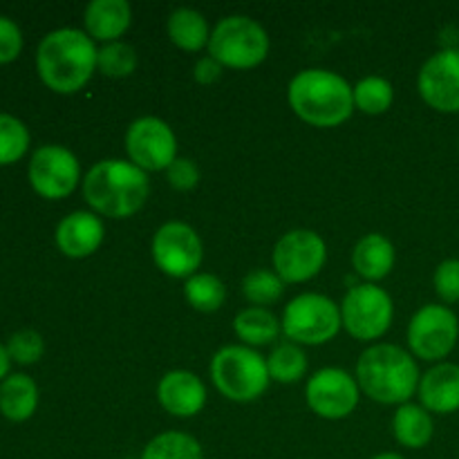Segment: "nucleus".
I'll return each instance as SVG.
<instances>
[{
    "label": "nucleus",
    "mask_w": 459,
    "mask_h": 459,
    "mask_svg": "<svg viewBox=\"0 0 459 459\" xmlns=\"http://www.w3.org/2000/svg\"><path fill=\"white\" fill-rule=\"evenodd\" d=\"M233 330L245 343L249 345H267L278 339L281 323L276 321L272 312L264 307H247L233 321Z\"/></svg>",
    "instance_id": "b1692460"
},
{
    "label": "nucleus",
    "mask_w": 459,
    "mask_h": 459,
    "mask_svg": "<svg viewBox=\"0 0 459 459\" xmlns=\"http://www.w3.org/2000/svg\"><path fill=\"white\" fill-rule=\"evenodd\" d=\"M220 74H222V65H220L213 56L200 58V61L195 63V67H193V76H195V81H200V83H213V81L220 79Z\"/></svg>",
    "instance_id": "c9c22d12"
},
{
    "label": "nucleus",
    "mask_w": 459,
    "mask_h": 459,
    "mask_svg": "<svg viewBox=\"0 0 459 459\" xmlns=\"http://www.w3.org/2000/svg\"><path fill=\"white\" fill-rule=\"evenodd\" d=\"M459 339V321L446 305H424L408 325V345L426 361L448 357Z\"/></svg>",
    "instance_id": "1a4fd4ad"
},
{
    "label": "nucleus",
    "mask_w": 459,
    "mask_h": 459,
    "mask_svg": "<svg viewBox=\"0 0 459 459\" xmlns=\"http://www.w3.org/2000/svg\"><path fill=\"white\" fill-rule=\"evenodd\" d=\"M184 294L186 300L200 312H215L222 307L224 299H227V290L224 282L213 273H195L184 285Z\"/></svg>",
    "instance_id": "a878e982"
},
{
    "label": "nucleus",
    "mask_w": 459,
    "mask_h": 459,
    "mask_svg": "<svg viewBox=\"0 0 459 459\" xmlns=\"http://www.w3.org/2000/svg\"><path fill=\"white\" fill-rule=\"evenodd\" d=\"M341 321L354 339H379L393 323V299L388 296V291L370 285V282L352 287L341 305Z\"/></svg>",
    "instance_id": "6e6552de"
},
{
    "label": "nucleus",
    "mask_w": 459,
    "mask_h": 459,
    "mask_svg": "<svg viewBox=\"0 0 459 459\" xmlns=\"http://www.w3.org/2000/svg\"><path fill=\"white\" fill-rule=\"evenodd\" d=\"M166 175H169V184L178 191H191L197 182H200V170L186 157H178L173 164L166 169Z\"/></svg>",
    "instance_id": "72a5a7b5"
},
{
    "label": "nucleus",
    "mask_w": 459,
    "mask_h": 459,
    "mask_svg": "<svg viewBox=\"0 0 459 459\" xmlns=\"http://www.w3.org/2000/svg\"><path fill=\"white\" fill-rule=\"evenodd\" d=\"M130 4L126 0H92L85 7V30L92 39L115 43L130 25Z\"/></svg>",
    "instance_id": "6ab92c4d"
},
{
    "label": "nucleus",
    "mask_w": 459,
    "mask_h": 459,
    "mask_svg": "<svg viewBox=\"0 0 459 459\" xmlns=\"http://www.w3.org/2000/svg\"><path fill=\"white\" fill-rule=\"evenodd\" d=\"M142 459H204L200 442L186 433H161L143 448Z\"/></svg>",
    "instance_id": "393cba45"
},
{
    "label": "nucleus",
    "mask_w": 459,
    "mask_h": 459,
    "mask_svg": "<svg viewBox=\"0 0 459 459\" xmlns=\"http://www.w3.org/2000/svg\"><path fill=\"white\" fill-rule=\"evenodd\" d=\"M307 403L318 417L325 420H343L357 408L359 403V384L339 368H323L316 375L309 377Z\"/></svg>",
    "instance_id": "4468645a"
},
{
    "label": "nucleus",
    "mask_w": 459,
    "mask_h": 459,
    "mask_svg": "<svg viewBox=\"0 0 459 459\" xmlns=\"http://www.w3.org/2000/svg\"><path fill=\"white\" fill-rule=\"evenodd\" d=\"M420 94L439 112H459V49L446 48L421 65Z\"/></svg>",
    "instance_id": "2eb2a0df"
},
{
    "label": "nucleus",
    "mask_w": 459,
    "mask_h": 459,
    "mask_svg": "<svg viewBox=\"0 0 459 459\" xmlns=\"http://www.w3.org/2000/svg\"><path fill=\"white\" fill-rule=\"evenodd\" d=\"M211 377L220 393L233 402H254L267 390V361L249 345H227L211 361Z\"/></svg>",
    "instance_id": "39448f33"
},
{
    "label": "nucleus",
    "mask_w": 459,
    "mask_h": 459,
    "mask_svg": "<svg viewBox=\"0 0 459 459\" xmlns=\"http://www.w3.org/2000/svg\"><path fill=\"white\" fill-rule=\"evenodd\" d=\"M169 36L178 48L186 52H197L209 45V22L200 12L188 7H179L169 18Z\"/></svg>",
    "instance_id": "5701e85b"
},
{
    "label": "nucleus",
    "mask_w": 459,
    "mask_h": 459,
    "mask_svg": "<svg viewBox=\"0 0 459 459\" xmlns=\"http://www.w3.org/2000/svg\"><path fill=\"white\" fill-rule=\"evenodd\" d=\"M30 148V133L21 119L0 112V166L13 164Z\"/></svg>",
    "instance_id": "c85d7f7f"
},
{
    "label": "nucleus",
    "mask_w": 459,
    "mask_h": 459,
    "mask_svg": "<svg viewBox=\"0 0 459 459\" xmlns=\"http://www.w3.org/2000/svg\"><path fill=\"white\" fill-rule=\"evenodd\" d=\"M352 264L366 281H381L394 264V247L381 233H368L352 251Z\"/></svg>",
    "instance_id": "aec40b11"
},
{
    "label": "nucleus",
    "mask_w": 459,
    "mask_h": 459,
    "mask_svg": "<svg viewBox=\"0 0 459 459\" xmlns=\"http://www.w3.org/2000/svg\"><path fill=\"white\" fill-rule=\"evenodd\" d=\"M435 291L446 303L459 300V260L448 258L435 269Z\"/></svg>",
    "instance_id": "473e14b6"
},
{
    "label": "nucleus",
    "mask_w": 459,
    "mask_h": 459,
    "mask_svg": "<svg viewBox=\"0 0 459 459\" xmlns=\"http://www.w3.org/2000/svg\"><path fill=\"white\" fill-rule=\"evenodd\" d=\"M9 359H13L16 363H22V366H30V363H36L45 352L43 336L34 330H21L9 339L7 343Z\"/></svg>",
    "instance_id": "2f4dec72"
},
{
    "label": "nucleus",
    "mask_w": 459,
    "mask_h": 459,
    "mask_svg": "<svg viewBox=\"0 0 459 459\" xmlns=\"http://www.w3.org/2000/svg\"><path fill=\"white\" fill-rule=\"evenodd\" d=\"M393 433L397 442L406 448H421L433 439V420L424 406L403 403L394 412Z\"/></svg>",
    "instance_id": "4be33fe9"
},
{
    "label": "nucleus",
    "mask_w": 459,
    "mask_h": 459,
    "mask_svg": "<svg viewBox=\"0 0 459 459\" xmlns=\"http://www.w3.org/2000/svg\"><path fill=\"white\" fill-rule=\"evenodd\" d=\"M81 178V166L74 152L67 148L48 143L36 148L30 161V182L39 195L48 200H61L70 195Z\"/></svg>",
    "instance_id": "ddd939ff"
},
{
    "label": "nucleus",
    "mask_w": 459,
    "mask_h": 459,
    "mask_svg": "<svg viewBox=\"0 0 459 459\" xmlns=\"http://www.w3.org/2000/svg\"><path fill=\"white\" fill-rule=\"evenodd\" d=\"M290 103L296 115L318 128H334L354 110V88L330 70H303L291 79Z\"/></svg>",
    "instance_id": "7ed1b4c3"
},
{
    "label": "nucleus",
    "mask_w": 459,
    "mask_h": 459,
    "mask_svg": "<svg viewBox=\"0 0 459 459\" xmlns=\"http://www.w3.org/2000/svg\"><path fill=\"white\" fill-rule=\"evenodd\" d=\"M242 291L255 305H272L282 296V278L267 269H255L242 281Z\"/></svg>",
    "instance_id": "7c9ffc66"
},
{
    "label": "nucleus",
    "mask_w": 459,
    "mask_h": 459,
    "mask_svg": "<svg viewBox=\"0 0 459 459\" xmlns=\"http://www.w3.org/2000/svg\"><path fill=\"white\" fill-rule=\"evenodd\" d=\"M148 191L146 170L121 160L97 161L83 179L85 202L108 218L134 215L146 202Z\"/></svg>",
    "instance_id": "f03ea898"
},
{
    "label": "nucleus",
    "mask_w": 459,
    "mask_h": 459,
    "mask_svg": "<svg viewBox=\"0 0 459 459\" xmlns=\"http://www.w3.org/2000/svg\"><path fill=\"white\" fill-rule=\"evenodd\" d=\"M372 459H406V457H402L399 453H381V455H377Z\"/></svg>",
    "instance_id": "4c0bfd02"
},
{
    "label": "nucleus",
    "mask_w": 459,
    "mask_h": 459,
    "mask_svg": "<svg viewBox=\"0 0 459 459\" xmlns=\"http://www.w3.org/2000/svg\"><path fill=\"white\" fill-rule=\"evenodd\" d=\"M269 377L278 384H294L307 370V357L294 343H282L269 354L267 359Z\"/></svg>",
    "instance_id": "bb28decb"
},
{
    "label": "nucleus",
    "mask_w": 459,
    "mask_h": 459,
    "mask_svg": "<svg viewBox=\"0 0 459 459\" xmlns=\"http://www.w3.org/2000/svg\"><path fill=\"white\" fill-rule=\"evenodd\" d=\"M22 49V34L16 22L0 16V63H12Z\"/></svg>",
    "instance_id": "f704fd0d"
},
{
    "label": "nucleus",
    "mask_w": 459,
    "mask_h": 459,
    "mask_svg": "<svg viewBox=\"0 0 459 459\" xmlns=\"http://www.w3.org/2000/svg\"><path fill=\"white\" fill-rule=\"evenodd\" d=\"M103 242V222L88 211H76L56 227V245L70 258H85Z\"/></svg>",
    "instance_id": "f3484780"
},
{
    "label": "nucleus",
    "mask_w": 459,
    "mask_h": 459,
    "mask_svg": "<svg viewBox=\"0 0 459 459\" xmlns=\"http://www.w3.org/2000/svg\"><path fill=\"white\" fill-rule=\"evenodd\" d=\"M97 67L106 76H112V79L128 76L133 74L134 67H137V52H134L133 45L121 43V40L106 43L101 49H99Z\"/></svg>",
    "instance_id": "c756f323"
},
{
    "label": "nucleus",
    "mask_w": 459,
    "mask_h": 459,
    "mask_svg": "<svg viewBox=\"0 0 459 459\" xmlns=\"http://www.w3.org/2000/svg\"><path fill=\"white\" fill-rule=\"evenodd\" d=\"M393 85L384 76H366L354 88V108L366 115H381L393 103Z\"/></svg>",
    "instance_id": "cd10ccee"
},
{
    "label": "nucleus",
    "mask_w": 459,
    "mask_h": 459,
    "mask_svg": "<svg viewBox=\"0 0 459 459\" xmlns=\"http://www.w3.org/2000/svg\"><path fill=\"white\" fill-rule=\"evenodd\" d=\"M357 384L379 403H408L420 388V368L397 345H372L357 363Z\"/></svg>",
    "instance_id": "20e7f679"
},
{
    "label": "nucleus",
    "mask_w": 459,
    "mask_h": 459,
    "mask_svg": "<svg viewBox=\"0 0 459 459\" xmlns=\"http://www.w3.org/2000/svg\"><path fill=\"white\" fill-rule=\"evenodd\" d=\"M327 258V247L318 233L296 229L285 233L273 249V267L282 282H303L316 276Z\"/></svg>",
    "instance_id": "9b49d317"
},
{
    "label": "nucleus",
    "mask_w": 459,
    "mask_h": 459,
    "mask_svg": "<svg viewBox=\"0 0 459 459\" xmlns=\"http://www.w3.org/2000/svg\"><path fill=\"white\" fill-rule=\"evenodd\" d=\"M39 406V388L27 375H12L0 384V412L12 421H25Z\"/></svg>",
    "instance_id": "412c9836"
},
{
    "label": "nucleus",
    "mask_w": 459,
    "mask_h": 459,
    "mask_svg": "<svg viewBox=\"0 0 459 459\" xmlns=\"http://www.w3.org/2000/svg\"><path fill=\"white\" fill-rule=\"evenodd\" d=\"M7 372H9V352H7V348H3V345H0V381H4Z\"/></svg>",
    "instance_id": "e433bc0d"
},
{
    "label": "nucleus",
    "mask_w": 459,
    "mask_h": 459,
    "mask_svg": "<svg viewBox=\"0 0 459 459\" xmlns=\"http://www.w3.org/2000/svg\"><path fill=\"white\" fill-rule=\"evenodd\" d=\"M421 406L429 412L451 415L459 411V366L439 363L420 379Z\"/></svg>",
    "instance_id": "a211bd4d"
},
{
    "label": "nucleus",
    "mask_w": 459,
    "mask_h": 459,
    "mask_svg": "<svg viewBox=\"0 0 459 459\" xmlns=\"http://www.w3.org/2000/svg\"><path fill=\"white\" fill-rule=\"evenodd\" d=\"M269 36L258 21L249 16H227L215 25L209 40V56L220 65L247 70L267 58Z\"/></svg>",
    "instance_id": "423d86ee"
},
{
    "label": "nucleus",
    "mask_w": 459,
    "mask_h": 459,
    "mask_svg": "<svg viewBox=\"0 0 459 459\" xmlns=\"http://www.w3.org/2000/svg\"><path fill=\"white\" fill-rule=\"evenodd\" d=\"M126 151L142 170H166L178 160V139L164 119L139 117L126 133Z\"/></svg>",
    "instance_id": "9d476101"
},
{
    "label": "nucleus",
    "mask_w": 459,
    "mask_h": 459,
    "mask_svg": "<svg viewBox=\"0 0 459 459\" xmlns=\"http://www.w3.org/2000/svg\"><path fill=\"white\" fill-rule=\"evenodd\" d=\"M157 399L166 412L175 417H193L204 408L206 388L188 370H173L161 377L157 385Z\"/></svg>",
    "instance_id": "dca6fc26"
},
{
    "label": "nucleus",
    "mask_w": 459,
    "mask_h": 459,
    "mask_svg": "<svg viewBox=\"0 0 459 459\" xmlns=\"http://www.w3.org/2000/svg\"><path fill=\"white\" fill-rule=\"evenodd\" d=\"M339 305L321 294H300L291 300L282 314V330L291 341L303 345L327 343L339 334Z\"/></svg>",
    "instance_id": "0eeeda50"
},
{
    "label": "nucleus",
    "mask_w": 459,
    "mask_h": 459,
    "mask_svg": "<svg viewBox=\"0 0 459 459\" xmlns=\"http://www.w3.org/2000/svg\"><path fill=\"white\" fill-rule=\"evenodd\" d=\"M99 49L85 31L63 27L49 31L36 52V67L49 90L61 94L83 88L97 67Z\"/></svg>",
    "instance_id": "f257e3e1"
},
{
    "label": "nucleus",
    "mask_w": 459,
    "mask_h": 459,
    "mask_svg": "<svg viewBox=\"0 0 459 459\" xmlns=\"http://www.w3.org/2000/svg\"><path fill=\"white\" fill-rule=\"evenodd\" d=\"M152 260L166 276H195L202 263L200 236L184 222H166L152 238Z\"/></svg>",
    "instance_id": "f8f14e48"
}]
</instances>
